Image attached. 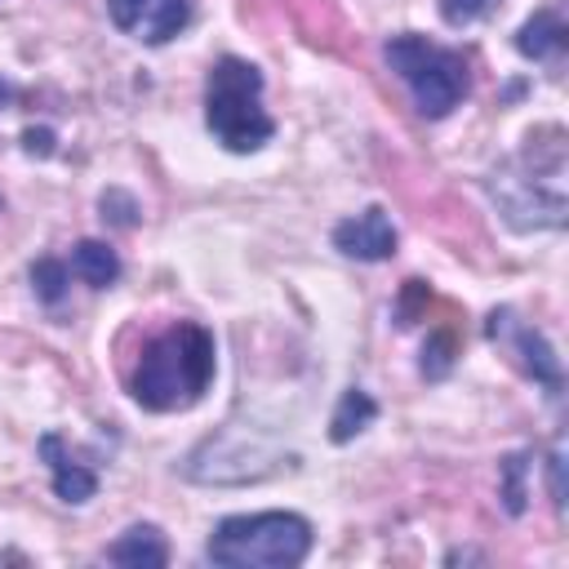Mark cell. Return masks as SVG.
Segmentation results:
<instances>
[{"label": "cell", "mask_w": 569, "mask_h": 569, "mask_svg": "<svg viewBox=\"0 0 569 569\" xmlns=\"http://www.w3.org/2000/svg\"><path fill=\"white\" fill-rule=\"evenodd\" d=\"M213 369V333L196 320H173L142 347L129 378V396L147 413H178L209 391Z\"/></svg>", "instance_id": "cell-1"}, {"label": "cell", "mask_w": 569, "mask_h": 569, "mask_svg": "<svg viewBox=\"0 0 569 569\" xmlns=\"http://www.w3.org/2000/svg\"><path fill=\"white\" fill-rule=\"evenodd\" d=\"M311 551V520L298 511L222 516L204 542L218 569H293Z\"/></svg>", "instance_id": "cell-2"}, {"label": "cell", "mask_w": 569, "mask_h": 569, "mask_svg": "<svg viewBox=\"0 0 569 569\" xmlns=\"http://www.w3.org/2000/svg\"><path fill=\"white\" fill-rule=\"evenodd\" d=\"M204 124L236 156L258 151L276 133V120L262 107V71L253 62L227 53L209 67V76H204Z\"/></svg>", "instance_id": "cell-3"}, {"label": "cell", "mask_w": 569, "mask_h": 569, "mask_svg": "<svg viewBox=\"0 0 569 569\" xmlns=\"http://www.w3.org/2000/svg\"><path fill=\"white\" fill-rule=\"evenodd\" d=\"M493 204L516 231H542V227H565V147L560 129L556 142H547L542 156L525 147L511 164H502L489 178Z\"/></svg>", "instance_id": "cell-4"}, {"label": "cell", "mask_w": 569, "mask_h": 569, "mask_svg": "<svg viewBox=\"0 0 569 569\" xmlns=\"http://www.w3.org/2000/svg\"><path fill=\"white\" fill-rule=\"evenodd\" d=\"M382 58L391 62V71L409 84L418 111L427 120H445L471 89V76H467V58L458 49H445L418 31H400L382 44Z\"/></svg>", "instance_id": "cell-5"}, {"label": "cell", "mask_w": 569, "mask_h": 569, "mask_svg": "<svg viewBox=\"0 0 569 569\" xmlns=\"http://www.w3.org/2000/svg\"><path fill=\"white\" fill-rule=\"evenodd\" d=\"M489 338L493 342H507L511 351H516V360H520V369L533 378V382H542L547 387V396H560V387H565V373H560V356H556V347L538 333V329H529V325H520L516 320V311H493L489 316Z\"/></svg>", "instance_id": "cell-6"}, {"label": "cell", "mask_w": 569, "mask_h": 569, "mask_svg": "<svg viewBox=\"0 0 569 569\" xmlns=\"http://www.w3.org/2000/svg\"><path fill=\"white\" fill-rule=\"evenodd\" d=\"M116 31L142 44H169L191 22V0H107Z\"/></svg>", "instance_id": "cell-7"}, {"label": "cell", "mask_w": 569, "mask_h": 569, "mask_svg": "<svg viewBox=\"0 0 569 569\" xmlns=\"http://www.w3.org/2000/svg\"><path fill=\"white\" fill-rule=\"evenodd\" d=\"M333 249L347 253V258H360V262H382L396 253V227L387 218L382 204H369L365 213L356 218H342L333 227Z\"/></svg>", "instance_id": "cell-8"}, {"label": "cell", "mask_w": 569, "mask_h": 569, "mask_svg": "<svg viewBox=\"0 0 569 569\" xmlns=\"http://www.w3.org/2000/svg\"><path fill=\"white\" fill-rule=\"evenodd\" d=\"M40 458L49 462V476H53V493L62 498V502H71V507H80V502H89L93 493H98V476H93V467L89 462H80L67 445H62V436H40Z\"/></svg>", "instance_id": "cell-9"}, {"label": "cell", "mask_w": 569, "mask_h": 569, "mask_svg": "<svg viewBox=\"0 0 569 569\" xmlns=\"http://www.w3.org/2000/svg\"><path fill=\"white\" fill-rule=\"evenodd\" d=\"M107 560L124 565V569H160V565H169V542H164V533L156 525H129L107 547Z\"/></svg>", "instance_id": "cell-10"}, {"label": "cell", "mask_w": 569, "mask_h": 569, "mask_svg": "<svg viewBox=\"0 0 569 569\" xmlns=\"http://www.w3.org/2000/svg\"><path fill=\"white\" fill-rule=\"evenodd\" d=\"M565 44H569V27L560 22L556 9L533 13V18L516 31V49H520L525 58H533V62H560Z\"/></svg>", "instance_id": "cell-11"}, {"label": "cell", "mask_w": 569, "mask_h": 569, "mask_svg": "<svg viewBox=\"0 0 569 569\" xmlns=\"http://www.w3.org/2000/svg\"><path fill=\"white\" fill-rule=\"evenodd\" d=\"M71 271L89 284V289H111L120 280V258L107 240H80L71 249Z\"/></svg>", "instance_id": "cell-12"}, {"label": "cell", "mask_w": 569, "mask_h": 569, "mask_svg": "<svg viewBox=\"0 0 569 569\" xmlns=\"http://www.w3.org/2000/svg\"><path fill=\"white\" fill-rule=\"evenodd\" d=\"M373 418H378L373 396H369L365 387H347L342 400H338V409H333V418H329V440H333V445H347V440H356Z\"/></svg>", "instance_id": "cell-13"}, {"label": "cell", "mask_w": 569, "mask_h": 569, "mask_svg": "<svg viewBox=\"0 0 569 569\" xmlns=\"http://www.w3.org/2000/svg\"><path fill=\"white\" fill-rule=\"evenodd\" d=\"M525 471H529V453H507L502 462H498V493H502V507L511 511V516H520L525 511Z\"/></svg>", "instance_id": "cell-14"}, {"label": "cell", "mask_w": 569, "mask_h": 569, "mask_svg": "<svg viewBox=\"0 0 569 569\" xmlns=\"http://www.w3.org/2000/svg\"><path fill=\"white\" fill-rule=\"evenodd\" d=\"M67 280H71L67 262H58V258H40V262H31V289H36L40 302L58 307L62 293H67Z\"/></svg>", "instance_id": "cell-15"}, {"label": "cell", "mask_w": 569, "mask_h": 569, "mask_svg": "<svg viewBox=\"0 0 569 569\" xmlns=\"http://www.w3.org/2000/svg\"><path fill=\"white\" fill-rule=\"evenodd\" d=\"M493 9H498V0H440V18L449 27H471Z\"/></svg>", "instance_id": "cell-16"}, {"label": "cell", "mask_w": 569, "mask_h": 569, "mask_svg": "<svg viewBox=\"0 0 569 569\" xmlns=\"http://www.w3.org/2000/svg\"><path fill=\"white\" fill-rule=\"evenodd\" d=\"M453 369V338L449 333H436L427 347H422V373L427 378H445Z\"/></svg>", "instance_id": "cell-17"}, {"label": "cell", "mask_w": 569, "mask_h": 569, "mask_svg": "<svg viewBox=\"0 0 569 569\" xmlns=\"http://www.w3.org/2000/svg\"><path fill=\"white\" fill-rule=\"evenodd\" d=\"M102 218H111L116 227H133L138 222V204L124 191H107L102 196Z\"/></svg>", "instance_id": "cell-18"}, {"label": "cell", "mask_w": 569, "mask_h": 569, "mask_svg": "<svg viewBox=\"0 0 569 569\" xmlns=\"http://www.w3.org/2000/svg\"><path fill=\"white\" fill-rule=\"evenodd\" d=\"M547 485H551V507L565 511V453H560V445L547 453Z\"/></svg>", "instance_id": "cell-19"}, {"label": "cell", "mask_w": 569, "mask_h": 569, "mask_svg": "<svg viewBox=\"0 0 569 569\" xmlns=\"http://www.w3.org/2000/svg\"><path fill=\"white\" fill-rule=\"evenodd\" d=\"M27 151H31V156H49V151H53V133H49V129H40V133L27 129Z\"/></svg>", "instance_id": "cell-20"}]
</instances>
